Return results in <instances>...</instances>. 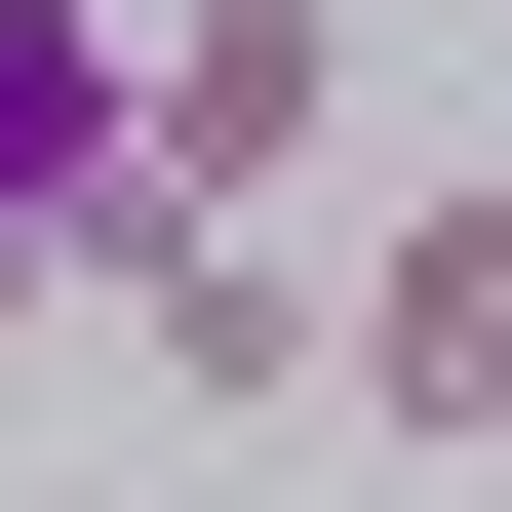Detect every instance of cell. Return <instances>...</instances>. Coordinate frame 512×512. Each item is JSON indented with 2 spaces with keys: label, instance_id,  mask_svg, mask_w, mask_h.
Masks as SVG:
<instances>
[{
  "label": "cell",
  "instance_id": "obj_2",
  "mask_svg": "<svg viewBox=\"0 0 512 512\" xmlns=\"http://www.w3.org/2000/svg\"><path fill=\"white\" fill-rule=\"evenodd\" d=\"M79 316H119L197 434H316V394H355V276H316V237H119Z\"/></svg>",
  "mask_w": 512,
  "mask_h": 512
},
{
  "label": "cell",
  "instance_id": "obj_1",
  "mask_svg": "<svg viewBox=\"0 0 512 512\" xmlns=\"http://www.w3.org/2000/svg\"><path fill=\"white\" fill-rule=\"evenodd\" d=\"M119 237H158V40L119 0H0V355H40Z\"/></svg>",
  "mask_w": 512,
  "mask_h": 512
},
{
  "label": "cell",
  "instance_id": "obj_4",
  "mask_svg": "<svg viewBox=\"0 0 512 512\" xmlns=\"http://www.w3.org/2000/svg\"><path fill=\"white\" fill-rule=\"evenodd\" d=\"M355 434L512 473V158H473V197H394V276H355Z\"/></svg>",
  "mask_w": 512,
  "mask_h": 512
},
{
  "label": "cell",
  "instance_id": "obj_3",
  "mask_svg": "<svg viewBox=\"0 0 512 512\" xmlns=\"http://www.w3.org/2000/svg\"><path fill=\"white\" fill-rule=\"evenodd\" d=\"M316 119H355V0H197V40H158V237H276Z\"/></svg>",
  "mask_w": 512,
  "mask_h": 512
},
{
  "label": "cell",
  "instance_id": "obj_5",
  "mask_svg": "<svg viewBox=\"0 0 512 512\" xmlns=\"http://www.w3.org/2000/svg\"><path fill=\"white\" fill-rule=\"evenodd\" d=\"M158 40H197V0H158Z\"/></svg>",
  "mask_w": 512,
  "mask_h": 512
}]
</instances>
